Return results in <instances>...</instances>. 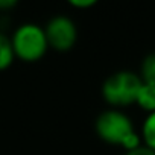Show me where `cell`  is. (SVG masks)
Wrapping results in <instances>:
<instances>
[{
	"label": "cell",
	"mask_w": 155,
	"mask_h": 155,
	"mask_svg": "<svg viewBox=\"0 0 155 155\" xmlns=\"http://www.w3.org/2000/svg\"><path fill=\"white\" fill-rule=\"evenodd\" d=\"M11 43L15 58L25 62H35L41 59L49 49V41L44 28L32 21L21 23L12 32Z\"/></svg>",
	"instance_id": "6da1fadb"
},
{
	"label": "cell",
	"mask_w": 155,
	"mask_h": 155,
	"mask_svg": "<svg viewBox=\"0 0 155 155\" xmlns=\"http://www.w3.org/2000/svg\"><path fill=\"white\" fill-rule=\"evenodd\" d=\"M141 84L143 82L138 73L131 70H119L111 73L104 81L101 93L104 101L111 107H128L135 104Z\"/></svg>",
	"instance_id": "7a4b0ae2"
},
{
	"label": "cell",
	"mask_w": 155,
	"mask_h": 155,
	"mask_svg": "<svg viewBox=\"0 0 155 155\" xmlns=\"http://www.w3.org/2000/svg\"><path fill=\"white\" fill-rule=\"evenodd\" d=\"M96 134L110 144H122L123 140L134 132L131 117L122 110L111 108L102 111L94 120Z\"/></svg>",
	"instance_id": "3957f363"
},
{
	"label": "cell",
	"mask_w": 155,
	"mask_h": 155,
	"mask_svg": "<svg viewBox=\"0 0 155 155\" xmlns=\"http://www.w3.org/2000/svg\"><path fill=\"white\" fill-rule=\"evenodd\" d=\"M49 47L58 52L70 50L78 40V28L68 15H53L44 26Z\"/></svg>",
	"instance_id": "277c9868"
},
{
	"label": "cell",
	"mask_w": 155,
	"mask_h": 155,
	"mask_svg": "<svg viewBox=\"0 0 155 155\" xmlns=\"http://www.w3.org/2000/svg\"><path fill=\"white\" fill-rule=\"evenodd\" d=\"M135 104L141 110H144L147 114L149 113H153L155 111V85L144 84L143 82L141 87H140V90H138Z\"/></svg>",
	"instance_id": "5b68a950"
},
{
	"label": "cell",
	"mask_w": 155,
	"mask_h": 155,
	"mask_svg": "<svg viewBox=\"0 0 155 155\" xmlns=\"http://www.w3.org/2000/svg\"><path fill=\"white\" fill-rule=\"evenodd\" d=\"M15 59V53L12 49L11 37L0 32V71L6 70Z\"/></svg>",
	"instance_id": "8992f818"
},
{
	"label": "cell",
	"mask_w": 155,
	"mask_h": 155,
	"mask_svg": "<svg viewBox=\"0 0 155 155\" xmlns=\"http://www.w3.org/2000/svg\"><path fill=\"white\" fill-rule=\"evenodd\" d=\"M141 140L143 144L147 146L149 149L155 150V111L149 113L141 125Z\"/></svg>",
	"instance_id": "52a82bcc"
},
{
	"label": "cell",
	"mask_w": 155,
	"mask_h": 155,
	"mask_svg": "<svg viewBox=\"0 0 155 155\" xmlns=\"http://www.w3.org/2000/svg\"><path fill=\"white\" fill-rule=\"evenodd\" d=\"M138 74L141 78V82L155 85V52H150L143 58Z\"/></svg>",
	"instance_id": "ba28073f"
},
{
	"label": "cell",
	"mask_w": 155,
	"mask_h": 155,
	"mask_svg": "<svg viewBox=\"0 0 155 155\" xmlns=\"http://www.w3.org/2000/svg\"><path fill=\"white\" fill-rule=\"evenodd\" d=\"M125 155H155V150H152V149H149L147 146L141 144V146H138L137 149H132V150L125 152Z\"/></svg>",
	"instance_id": "9c48e42d"
},
{
	"label": "cell",
	"mask_w": 155,
	"mask_h": 155,
	"mask_svg": "<svg viewBox=\"0 0 155 155\" xmlns=\"http://www.w3.org/2000/svg\"><path fill=\"white\" fill-rule=\"evenodd\" d=\"M71 6L74 8H81V9H87L96 5V0H70L68 2Z\"/></svg>",
	"instance_id": "30bf717a"
},
{
	"label": "cell",
	"mask_w": 155,
	"mask_h": 155,
	"mask_svg": "<svg viewBox=\"0 0 155 155\" xmlns=\"http://www.w3.org/2000/svg\"><path fill=\"white\" fill-rule=\"evenodd\" d=\"M14 6H17L15 0H0V11H6V9H11Z\"/></svg>",
	"instance_id": "8fae6325"
}]
</instances>
